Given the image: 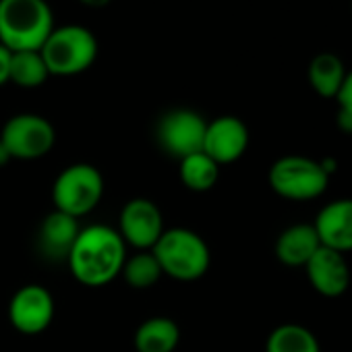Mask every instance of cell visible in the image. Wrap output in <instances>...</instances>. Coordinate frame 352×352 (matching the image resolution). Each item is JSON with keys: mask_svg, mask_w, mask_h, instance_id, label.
<instances>
[{"mask_svg": "<svg viewBox=\"0 0 352 352\" xmlns=\"http://www.w3.org/2000/svg\"><path fill=\"white\" fill-rule=\"evenodd\" d=\"M179 162H181L179 164L181 183L195 193H206L214 189V185L220 179V166L204 151L191 153Z\"/></svg>", "mask_w": 352, "mask_h": 352, "instance_id": "cell-18", "label": "cell"}, {"mask_svg": "<svg viewBox=\"0 0 352 352\" xmlns=\"http://www.w3.org/2000/svg\"><path fill=\"white\" fill-rule=\"evenodd\" d=\"M307 77H309V83H311V87H313V91L317 96L336 98L342 83H344L346 67H344V63H342V58L338 54L321 52L309 63Z\"/></svg>", "mask_w": 352, "mask_h": 352, "instance_id": "cell-17", "label": "cell"}, {"mask_svg": "<svg viewBox=\"0 0 352 352\" xmlns=\"http://www.w3.org/2000/svg\"><path fill=\"white\" fill-rule=\"evenodd\" d=\"M54 296L40 284L21 286L9 302V321L23 336H38L54 321Z\"/></svg>", "mask_w": 352, "mask_h": 352, "instance_id": "cell-9", "label": "cell"}, {"mask_svg": "<svg viewBox=\"0 0 352 352\" xmlns=\"http://www.w3.org/2000/svg\"><path fill=\"white\" fill-rule=\"evenodd\" d=\"M265 352H321V348L311 329L296 323H286L267 336Z\"/></svg>", "mask_w": 352, "mask_h": 352, "instance_id": "cell-19", "label": "cell"}, {"mask_svg": "<svg viewBox=\"0 0 352 352\" xmlns=\"http://www.w3.org/2000/svg\"><path fill=\"white\" fill-rule=\"evenodd\" d=\"M79 3L85 7H91V9H102L110 3V0H79Z\"/></svg>", "mask_w": 352, "mask_h": 352, "instance_id": "cell-25", "label": "cell"}, {"mask_svg": "<svg viewBox=\"0 0 352 352\" xmlns=\"http://www.w3.org/2000/svg\"><path fill=\"white\" fill-rule=\"evenodd\" d=\"M164 218L160 208L145 197H135L124 204L118 218V234L124 245L137 251H151L164 232Z\"/></svg>", "mask_w": 352, "mask_h": 352, "instance_id": "cell-10", "label": "cell"}, {"mask_svg": "<svg viewBox=\"0 0 352 352\" xmlns=\"http://www.w3.org/2000/svg\"><path fill=\"white\" fill-rule=\"evenodd\" d=\"M120 276L124 278V282L131 288L147 290V288L155 286L164 274H162L160 263H157V259L153 257L151 251H139L133 257H126Z\"/></svg>", "mask_w": 352, "mask_h": 352, "instance_id": "cell-21", "label": "cell"}, {"mask_svg": "<svg viewBox=\"0 0 352 352\" xmlns=\"http://www.w3.org/2000/svg\"><path fill=\"white\" fill-rule=\"evenodd\" d=\"M276 195L290 201H309L325 193L329 172L321 162L305 155H284L276 160L267 174Z\"/></svg>", "mask_w": 352, "mask_h": 352, "instance_id": "cell-6", "label": "cell"}, {"mask_svg": "<svg viewBox=\"0 0 352 352\" xmlns=\"http://www.w3.org/2000/svg\"><path fill=\"white\" fill-rule=\"evenodd\" d=\"M249 147V129L236 116H220L208 122L204 137V153H208L218 166L232 164Z\"/></svg>", "mask_w": 352, "mask_h": 352, "instance_id": "cell-11", "label": "cell"}, {"mask_svg": "<svg viewBox=\"0 0 352 352\" xmlns=\"http://www.w3.org/2000/svg\"><path fill=\"white\" fill-rule=\"evenodd\" d=\"M179 342L181 329L170 317H149L133 336L137 352H174Z\"/></svg>", "mask_w": 352, "mask_h": 352, "instance_id": "cell-16", "label": "cell"}, {"mask_svg": "<svg viewBox=\"0 0 352 352\" xmlns=\"http://www.w3.org/2000/svg\"><path fill=\"white\" fill-rule=\"evenodd\" d=\"M104 197V176L91 164L67 166L52 185L54 210L71 218H83L98 208Z\"/></svg>", "mask_w": 352, "mask_h": 352, "instance_id": "cell-5", "label": "cell"}, {"mask_svg": "<svg viewBox=\"0 0 352 352\" xmlns=\"http://www.w3.org/2000/svg\"><path fill=\"white\" fill-rule=\"evenodd\" d=\"M44 3H48V0H44Z\"/></svg>", "mask_w": 352, "mask_h": 352, "instance_id": "cell-27", "label": "cell"}, {"mask_svg": "<svg viewBox=\"0 0 352 352\" xmlns=\"http://www.w3.org/2000/svg\"><path fill=\"white\" fill-rule=\"evenodd\" d=\"M48 77H50V71H48L40 50L13 52L9 83H15L25 89H34V87L44 85L48 81Z\"/></svg>", "mask_w": 352, "mask_h": 352, "instance_id": "cell-20", "label": "cell"}, {"mask_svg": "<svg viewBox=\"0 0 352 352\" xmlns=\"http://www.w3.org/2000/svg\"><path fill=\"white\" fill-rule=\"evenodd\" d=\"M321 247L338 253L352 251V199H336L327 204L315 220Z\"/></svg>", "mask_w": 352, "mask_h": 352, "instance_id": "cell-14", "label": "cell"}, {"mask_svg": "<svg viewBox=\"0 0 352 352\" xmlns=\"http://www.w3.org/2000/svg\"><path fill=\"white\" fill-rule=\"evenodd\" d=\"M0 141L11 153V160H40L52 151L56 131L48 118L23 112L5 122L0 131Z\"/></svg>", "mask_w": 352, "mask_h": 352, "instance_id": "cell-7", "label": "cell"}, {"mask_svg": "<svg viewBox=\"0 0 352 352\" xmlns=\"http://www.w3.org/2000/svg\"><path fill=\"white\" fill-rule=\"evenodd\" d=\"M319 247L321 241L313 224H294L278 236L276 257L288 267H305Z\"/></svg>", "mask_w": 352, "mask_h": 352, "instance_id": "cell-15", "label": "cell"}, {"mask_svg": "<svg viewBox=\"0 0 352 352\" xmlns=\"http://www.w3.org/2000/svg\"><path fill=\"white\" fill-rule=\"evenodd\" d=\"M79 220L63 212H50L38 228V249L48 261H67L79 236Z\"/></svg>", "mask_w": 352, "mask_h": 352, "instance_id": "cell-13", "label": "cell"}, {"mask_svg": "<svg viewBox=\"0 0 352 352\" xmlns=\"http://www.w3.org/2000/svg\"><path fill=\"white\" fill-rule=\"evenodd\" d=\"M9 162H11V153L7 151L5 143L0 141V166H5V164H9Z\"/></svg>", "mask_w": 352, "mask_h": 352, "instance_id": "cell-26", "label": "cell"}, {"mask_svg": "<svg viewBox=\"0 0 352 352\" xmlns=\"http://www.w3.org/2000/svg\"><path fill=\"white\" fill-rule=\"evenodd\" d=\"M126 261V245L116 228L91 224L79 236L67 259L73 278L87 288H102L114 282Z\"/></svg>", "mask_w": 352, "mask_h": 352, "instance_id": "cell-1", "label": "cell"}, {"mask_svg": "<svg viewBox=\"0 0 352 352\" xmlns=\"http://www.w3.org/2000/svg\"><path fill=\"white\" fill-rule=\"evenodd\" d=\"M11 58L13 52L9 48H5L0 44V85L9 83V75H11Z\"/></svg>", "mask_w": 352, "mask_h": 352, "instance_id": "cell-23", "label": "cell"}, {"mask_svg": "<svg viewBox=\"0 0 352 352\" xmlns=\"http://www.w3.org/2000/svg\"><path fill=\"white\" fill-rule=\"evenodd\" d=\"M311 286L327 298L344 294L350 286V270L342 253L319 247V251L305 265Z\"/></svg>", "mask_w": 352, "mask_h": 352, "instance_id": "cell-12", "label": "cell"}, {"mask_svg": "<svg viewBox=\"0 0 352 352\" xmlns=\"http://www.w3.org/2000/svg\"><path fill=\"white\" fill-rule=\"evenodd\" d=\"M54 28L44 0H0V44L11 52L40 50Z\"/></svg>", "mask_w": 352, "mask_h": 352, "instance_id": "cell-2", "label": "cell"}, {"mask_svg": "<svg viewBox=\"0 0 352 352\" xmlns=\"http://www.w3.org/2000/svg\"><path fill=\"white\" fill-rule=\"evenodd\" d=\"M40 52L50 75L73 77L87 71L96 63L98 40L83 25H60L52 30Z\"/></svg>", "mask_w": 352, "mask_h": 352, "instance_id": "cell-4", "label": "cell"}, {"mask_svg": "<svg viewBox=\"0 0 352 352\" xmlns=\"http://www.w3.org/2000/svg\"><path fill=\"white\" fill-rule=\"evenodd\" d=\"M164 276L179 282H195L210 270L208 243L189 228H168L151 249Z\"/></svg>", "mask_w": 352, "mask_h": 352, "instance_id": "cell-3", "label": "cell"}, {"mask_svg": "<svg viewBox=\"0 0 352 352\" xmlns=\"http://www.w3.org/2000/svg\"><path fill=\"white\" fill-rule=\"evenodd\" d=\"M340 108L344 110H352V71H346V77H344V83L336 96Z\"/></svg>", "mask_w": 352, "mask_h": 352, "instance_id": "cell-22", "label": "cell"}, {"mask_svg": "<svg viewBox=\"0 0 352 352\" xmlns=\"http://www.w3.org/2000/svg\"><path fill=\"white\" fill-rule=\"evenodd\" d=\"M208 122L195 110L179 108L166 112L157 122V143L160 147L176 160H183L191 153L204 151Z\"/></svg>", "mask_w": 352, "mask_h": 352, "instance_id": "cell-8", "label": "cell"}, {"mask_svg": "<svg viewBox=\"0 0 352 352\" xmlns=\"http://www.w3.org/2000/svg\"><path fill=\"white\" fill-rule=\"evenodd\" d=\"M336 120H338V126H340L344 133H352V110H344V108H340V110H338Z\"/></svg>", "mask_w": 352, "mask_h": 352, "instance_id": "cell-24", "label": "cell"}]
</instances>
